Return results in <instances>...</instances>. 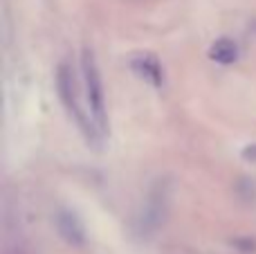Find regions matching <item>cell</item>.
<instances>
[{"instance_id": "6da1fadb", "label": "cell", "mask_w": 256, "mask_h": 254, "mask_svg": "<svg viewBox=\"0 0 256 254\" xmlns=\"http://www.w3.org/2000/svg\"><path fill=\"white\" fill-rule=\"evenodd\" d=\"M56 92H58V99H61L63 108L66 112L70 115V120L79 126V130L84 133L86 142L90 146L99 148L104 142V135L99 133V128L94 126L92 117H90V110H84L79 102V86H76V79H74V70L70 68V63H58L56 66Z\"/></svg>"}, {"instance_id": "7a4b0ae2", "label": "cell", "mask_w": 256, "mask_h": 254, "mask_svg": "<svg viewBox=\"0 0 256 254\" xmlns=\"http://www.w3.org/2000/svg\"><path fill=\"white\" fill-rule=\"evenodd\" d=\"M81 72H84V88H86V99H88L90 117H92L94 126L99 133L106 138L108 133V112H106V94H104V84L102 74H99L94 54L90 50H84L81 56Z\"/></svg>"}, {"instance_id": "3957f363", "label": "cell", "mask_w": 256, "mask_h": 254, "mask_svg": "<svg viewBox=\"0 0 256 254\" xmlns=\"http://www.w3.org/2000/svg\"><path fill=\"white\" fill-rule=\"evenodd\" d=\"M54 225H56L58 236H61L68 246H72V248L86 246V228L74 212L58 210L56 216H54Z\"/></svg>"}, {"instance_id": "277c9868", "label": "cell", "mask_w": 256, "mask_h": 254, "mask_svg": "<svg viewBox=\"0 0 256 254\" xmlns=\"http://www.w3.org/2000/svg\"><path fill=\"white\" fill-rule=\"evenodd\" d=\"M130 68L140 79L148 81L153 88H162L164 86V68H162V63L158 61L155 54H148V52L135 54L130 61Z\"/></svg>"}, {"instance_id": "5b68a950", "label": "cell", "mask_w": 256, "mask_h": 254, "mask_svg": "<svg viewBox=\"0 0 256 254\" xmlns=\"http://www.w3.org/2000/svg\"><path fill=\"white\" fill-rule=\"evenodd\" d=\"M164 207H166V184H158V187L150 192L148 200H146L142 225L148 230H155L164 220Z\"/></svg>"}, {"instance_id": "8992f818", "label": "cell", "mask_w": 256, "mask_h": 254, "mask_svg": "<svg viewBox=\"0 0 256 254\" xmlns=\"http://www.w3.org/2000/svg\"><path fill=\"white\" fill-rule=\"evenodd\" d=\"M209 58H212L214 63H220V66H232V63L238 58V45L232 38L222 36V38H218L216 43L209 48Z\"/></svg>"}, {"instance_id": "52a82bcc", "label": "cell", "mask_w": 256, "mask_h": 254, "mask_svg": "<svg viewBox=\"0 0 256 254\" xmlns=\"http://www.w3.org/2000/svg\"><path fill=\"white\" fill-rule=\"evenodd\" d=\"M243 160L256 162V144H250V146H245V148H243Z\"/></svg>"}]
</instances>
